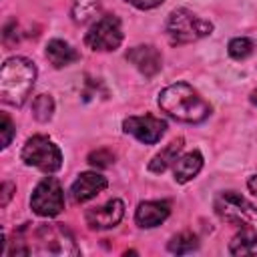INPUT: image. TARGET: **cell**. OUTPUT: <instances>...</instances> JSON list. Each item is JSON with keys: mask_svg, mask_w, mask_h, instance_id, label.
Masks as SVG:
<instances>
[{"mask_svg": "<svg viewBox=\"0 0 257 257\" xmlns=\"http://www.w3.org/2000/svg\"><path fill=\"white\" fill-rule=\"evenodd\" d=\"M213 207L221 221L239 229L229 241V253L241 257L257 255V207L235 191L219 193Z\"/></svg>", "mask_w": 257, "mask_h": 257, "instance_id": "6da1fadb", "label": "cell"}, {"mask_svg": "<svg viewBox=\"0 0 257 257\" xmlns=\"http://www.w3.org/2000/svg\"><path fill=\"white\" fill-rule=\"evenodd\" d=\"M30 241L20 239L18 235H14L12 249L8 251L10 255H30V253H38V255H78L80 249L72 237V233L62 225V223H44L38 225L30 235Z\"/></svg>", "mask_w": 257, "mask_h": 257, "instance_id": "7a4b0ae2", "label": "cell"}, {"mask_svg": "<svg viewBox=\"0 0 257 257\" xmlns=\"http://www.w3.org/2000/svg\"><path fill=\"white\" fill-rule=\"evenodd\" d=\"M159 106L171 118L199 124L211 116V104L189 84V82H175L165 86L159 92Z\"/></svg>", "mask_w": 257, "mask_h": 257, "instance_id": "3957f363", "label": "cell"}, {"mask_svg": "<svg viewBox=\"0 0 257 257\" xmlns=\"http://www.w3.org/2000/svg\"><path fill=\"white\" fill-rule=\"evenodd\" d=\"M36 80V66L24 56L4 60L0 68V100L12 106H22L30 96Z\"/></svg>", "mask_w": 257, "mask_h": 257, "instance_id": "277c9868", "label": "cell"}, {"mask_svg": "<svg viewBox=\"0 0 257 257\" xmlns=\"http://www.w3.org/2000/svg\"><path fill=\"white\" fill-rule=\"evenodd\" d=\"M165 32L173 44H189L209 36L213 32V24L189 8H175L167 18Z\"/></svg>", "mask_w": 257, "mask_h": 257, "instance_id": "5b68a950", "label": "cell"}, {"mask_svg": "<svg viewBox=\"0 0 257 257\" xmlns=\"http://www.w3.org/2000/svg\"><path fill=\"white\" fill-rule=\"evenodd\" d=\"M24 165L36 167L44 173H56L62 167V153L60 149L44 135H34L30 137L20 153Z\"/></svg>", "mask_w": 257, "mask_h": 257, "instance_id": "8992f818", "label": "cell"}, {"mask_svg": "<svg viewBox=\"0 0 257 257\" xmlns=\"http://www.w3.org/2000/svg\"><path fill=\"white\" fill-rule=\"evenodd\" d=\"M122 42V26L118 16L114 14H104L100 16L86 32L84 36V44L90 50L96 52H110L116 50Z\"/></svg>", "mask_w": 257, "mask_h": 257, "instance_id": "52a82bcc", "label": "cell"}, {"mask_svg": "<svg viewBox=\"0 0 257 257\" xmlns=\"http://www.w3.org/2000/svg\"><path fill=\"white\" fill-rule=\"evenodd\" d=\"M30 209L38 217H56L64 209V191L54 177H44L30 195Z\"/></svg>", "mask_w": 257, "mask_h": 257, "instance_id": "ba28073f", "label": "cell"}, {"mask_svg": "<svg viewBox=\"0 0 257 257\" xmlns=\"http://www.w3.org/2000/svg\"><path fill=\"white\" fill-rule=\"evenodd\" d=\"M122 131L126 135H133L145 145H155L163 139L167 133V122L159 116L145 114V116H128L122 120Z\"/></svg>", "mask_w": 257, "mask_h": 257, "instance_id": "9c48e42d", "label": "cell"}, {"mask_svg": "<svg viewBox=\"0 0 257 257\" xmlns=\"http://www.w3.org/2000/svg\"><path fill=\"white\" fill-rule=\"evenodd\" d=\"M124 217V203L120 199H110L100 207L88 209L84 213L86 225L92 231H104V229H112L116 227Z\"/></svg>", "mask_w": 257, "mask_h": 257, "instance_id": "30bf717a", "label": "cell"}, {"mask_svg": "<svg viewBox=\"0 0 257 257\" xmlns=\"http://www.w3.org/2000/svg\"><path fill=\"white\" fill-rule=\"evenodd\" d=\"M126 60L147 78H153L163 68V56L153 44H139L126 50Z\"/></svg>", "mask_w": 257, "mask_h": 257, "instance_id": "8fae6325", "label": "cell"}, {"mask_svg": "<svg viewBox=\"0 0 257 257\" xmlns=\"http://www.w3.org/2000/svg\"><path fill=\"white\" fill-rule=\"evenodd\" d=\"M108 187L106 177H102L100 173L94 171H84L76 177V181L70 187V195L74 199V203H86L90 199H94L100 191H104Z\"/></svg>", "mask_w": 257, "mask_h": 257, "instance_id": "7c38bea8", "label": "cell"}, {"mask_svg": "<svg viewBox=\"0 0 257 257\" xmlns=\"http://www.w3.org/2000/svg\"><path fill=\"white\" fill-rule=\"evenodd\" d=\"M171 215V203L169 201H143L137 205L135 211V223L141 229H153L167 221Z\"/></svg>", "mask_w": 257, "mask_h": 257, "instance_id": "4fadbf2b", "label": "cell"}, {"mask_svg": "<svg viewBox=\"0 0 257 257\" xmlns=\"http://www.w3.org/2000/svg\"><path fill=\"white\" fill-rule=\"evenodd\" d=\"M203 169V155L199 151H191V153H185L181 155L175 165H173V175H175V181L177 183H189L193 181Z\"/></svg>", "mask_w": 257, "mask_h": 257, "instance_id": "5bb4252c", "label": "cell"}, {"mask_svg": "<svg viewBox=\"0 0 257 257\" xmlns=\"http://www.w3.org/2000/svg\"><path fill=\"white\" fill-rule=\"evenodd\" d=\"M44 54H46L48 62H50L54 68H64V66L72 64V62H76V60L80 58V54H78L68 42H64V40H60V38H52V40L46 44Z\"/></svg>", "mask_w": 257, "mask_h": 257, "instance_id": "9a60e30c", "label": "cell"}, {"mask_svg": "<svg viewBox=\"0 0 257 257\" xmlns=\"http://www.w3.org/2000/svg\"><path fill=\"white\" fill-rule=\"evenodd\" d=\"M183 137H179V139H173L161 153H157L153 159H151V163H149V171L151 173H163V171H167L171 165H175V161L179 159V153H181V149H183Z\"/></svg>", "mask_w": 257, "mask_h": 257, "instance_id": "2e32d148", "label": "cell"}, {"mask_svg": "<svg viewBox=\"0 0 257 257\" xmlns=\"http://www.w3.org/2000/svg\"><path fill=\"white\" fill-rule=\"evenodd\" d=\"M100 12V0H74L70 8V16L76 24H84L92 20Z\"/></svg>", "mask_w": 257, "mask_h": 257, "instance_id": "e0dca14e", "label": "cell"}, {"mask_svg": "<svg viewBox=\"0 0 257 257\" xmlns=\"http://www.w3.org/2000/svg\"><path fill=\"white\" fill-rule=\"evenodd\" d=\"M199 247V241H197V235L189 233V231H183L179 235H173L171 241L167 243V249L175 255H185V253H193L195 249Z\"/></svg>", "mask_w": 257, "mask_h": 257, "instance_id": "ac0fdd59", "label": "cell"}, {"mask_svg": "<svg viewBox=\"0 0 257 257\" xmlns=\"http://www.w3.org/2000/svg\"><path fill=\"white\" fill-rule=\"evenodd\" d=\"M54 112V100L50 94H38L32 100V116L38 122H48Z\"/></svg>", "mask_w": 257, "mask_h": 257, "instance_id": "d6986e66", "label": "cell"}, {"mask_svg": "<svg viewBox=\"0 0 257 257\" xmlns=\"http://www.w3.org/2000/svg\"><path fill=\"white\" fill-rule=\"evenodd\" d=\"M255 50V44L251 38L247 36H237V38H231L229 44H227V52L231 58L235 60H245L247 56H251Z\"/></svg>", "mask_w": 257, "mask_h": 257, "instance_id": "ffe728a7", "label": "cell"}, {"mask_svg": "<svg viewBox=\"0 0 257 257\" xmlns=\"http://www.w3.org/2000/svg\"><path fill=\"white\" fill-rule=\"evenodd\" d=\"M86 161H88L92 167L106 169V167H110V165L114 163V153L108 151V149H96V151H92V153L88 155Z\"/></svg>", "mask_w": 257, "mask_h": 257, "instance_id": "44dd1931", "label": "cell"}, {"mask_svg": "<svg viewBox=\"0 0 257 257\" xmlns=\"http://www.w3.org/2000/svg\"><path fill=\"white\" fill-rule=\"evenodd\" d=\"M0 133H2V149H6L10 143H12V137L16 135V128H14V124H12V120H10V116L6 114V112H2V124H0Z\"/></svg>", "mask_w": 257, "mask_h": 257, "instance_id": "7402d4cb", "label": "cell"}, {"mask_svg": "<svg viewBox=\"0 0 257 257\" xmlns=\"http://www.w3.org/2000/svg\"><path fill=\"white\" fill-rule=\"evenodd\" d=\"M124 2H128L131 6H135L139 10H151V8L161 6L165 0H124Z\"/></svg>", "mask_w": 257, "mask_h": 257, "instance_id": "603a6c76", "label": "cell"}, {"mask_svg": "<svg viewBox=\"0 0 257 257\" xmlns=\"http://www.w3.org/2000/svg\"><path fill=\"white\" fill-rule=\"evenodd\" d=\"M0 193H2V197H0V207H6L8 205V201L12 199V195H14V185L12 183H2V189H0Z\"/></svg>", "mask_w": 257, "mask_h": 257, "instance_id": "cb8c5ba5", "label": "cell"}, {"mask_svg": "<svg viewBox=\"0 0 257 257\" xmlns=\"http://www.w3.org/2000/svg\"><path fill=\"white\" fill-rule=\"evenodd\" d=\"M247 189L257 197V175H251V177L247 179Z\"/></svg>", "mask_w": 257, "mask_h": 257, "instance_id": "d4e9b609", "label": "cell"}, {"mask_svg": "<svg viewBox=\"0 0 257 257\" xmlns=\"http://www.w3.org/2000/svg\"><path fill=\"white\" fill-rule=\"evenodd\" d=\"M249 100H251V102H253V104L257 106V88H255V90L251 92V96H249Z\"/></svg>", "mask_w": 257, "mask_h": 257, "instance_id": "484cf974", "label": "cell"}]
</instances>
